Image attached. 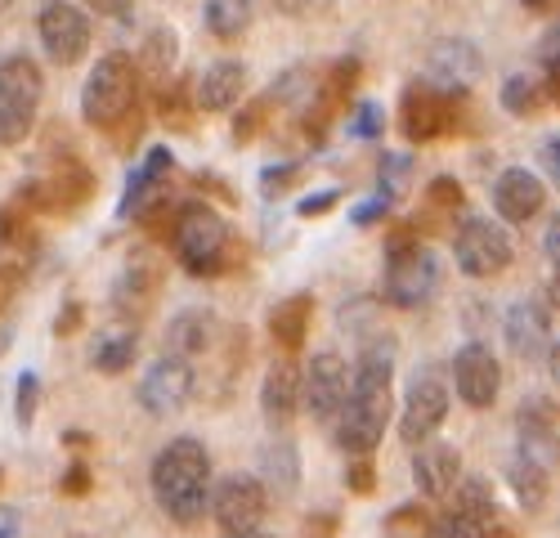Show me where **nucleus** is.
<instances>
[{
    "instance_id": "nucleus-1",
    "label": "nucleus",
    "mask_w": 560,
    "mask_h": 538,
    "mask_svg": "<svg viewBox=\"0 0 560 538\" xmlns=\"http://www.w3.org/2000/svg\"><path fill=\"white\" fill-rule=\"evenodd\" d=\"M395 418V341L377 337L363 346L359 364L350 369V395L337 413V444L350 458H372L386 426Z\"/></svg>"
},
{
    "instance_id": "nucleus-2",
    "label": "nucleus",
    "mask_w": 560,
    "mask_h": 538,
    "mask_svg": "<svg viewBox=\"0 0 560 538\" xmlns=\"http://www.w3.org/2000/svg\"><path fill=\"white\" fill-rule=\"evenodd\" d=\"M153 499L158 507L175 521V525H194L207 516V503H211V454L207 444L194 440V435H179L171 440L162 454L153 458Z\"/></svg>"
},
{
    "instance_id": "nucleus-3",
    "label": "nucleus",
    "mask_w": 560,
    "mask_h": 538,
    "mask_svg": "<svg viewBox=\"0 0 560 538\" xmlns=\"http://www.w3.org/2000/svg\"><path fill=\"white\" fill-rule=\"evenodd\" d=\"M440 288V260L417 234V220H399L386 234V274H382V296L395 309H412L431 301Z\"/></svg>"
},
{
    "instance_id": "nucleus-4",
    "label": "nucleus",
    "mask_w": 560,
    "mask_h": 538,
    "mask_svg": "<svg viewBox=\"0 0 560 538\" xmlns=\"http://www.w3.org/2000/svg\"><path fill=\"white\" fill-rule=\"evenodd\" d=\"M175 256L194 279H215L233 265V230L207 202H184L171 230Z\"/></svg>"
},
{
    "instance_id": "nucleus-5",
    "label": "nucleus",
    "mask_w": 560,
    "mask_h": 538,
    "mask_svg": "<svg viewBox=\"0 0 560 538\" xmlns=\"http://www.w3.org/2000/svg\"><path fill=\"white\" fill-rule=\"evenodd\" d=\"M139 68L130 55H104L81 85V117L95 130H117L139 108Z\"/></svg>"
},
{
    "instance_id": "nucleus-6",
    "label": "nucleus",
    "mask_w": 560,
    "mask_h": 538,
    "mask_svg": "<svg viewBox=\"0 0 560 538\" xmlns=\"http://www.w3.org/2000/svg\"><path fill=\"white\" fill-rule=\"evenodd\" d=\"M40 90H45V77L32 55L0 59V149H19L32 134Z\"/></svg>"
},
{
    "instance_id": "nucleus-7",
    "label": "nucleus",
    "mask_w": 560,
    "mask_h": 538,
    "mask_svg": "<svg viewBox=\"0 0 560 538\" xmlns=\"http://www.w3.org/2000/svg\"><path fill=\"white\" fill-rule=\"evenodd\" d=\"M453 260L466 279H493L511 265V234L493 215H462L453 234Z\"/></svg>"
},
{
    "instance_id": "nucleus-8",
    "label": "nucleus",
    "mask_w": 560,
    "mask_h": 538,
    "mask_svg": "<svg viewBox=\"0 0 560 538\" xmlns=\"http://www.w3.org/2000/svg\"><path fill=\"white\" fill-rule=\"evenodd\" d=\"M448 418V386L440 377V369H422L412 377L408 395H404V409H399V440L408 448L435 440V431Z\"/></svg>"
},
{
    "instance_id": "nucleus-9",
    "label": "nucleus",
    "mask_w": 560,
    "mask_h": 538,
    "mask_svg": "<svg viewBox=\"0 0 560 538\" xmlns=\"http://www.w3.org/2000/svg\"><path fill=\"white\" fill-rule=\"evenodd\" d=\"M207 512L215 516V525H220L224 534L260 529V521H265V512H269V493H265V484H260L256 476L233 471V476H224V480L211 484Z\"/></svg>"
},
{
    "instance_id": "nucleus-10",
    "label": "nucleus",
    "mask_w": 560,
    "mask_h": 538,
    "mask_svg": "<svg viewBox=\"0 0 560 538\" xmlns=\"http://www.w3.org/2000/svg\"><path fill=\"white\" fill-rule=\"evenodd\" d=\"M36 36L55 63H81L95 32H90V19L81 5H72V0H45L36 14Z\"/></svg>"
},
{
    "instance_id": "nucleus-11",
    "label": "nucleus",
    "mask_w": 560,
    "mask_h": 538,
    "mask_svg": "<svg viewBox=\"0 0 560 538\" xmlns=\"http://www.w3.org/2000/svg\"><path fill=\"white\" fill-rule=\"evenodd\" d=\"M480 72H485L480 45L466 40V36H448V40H440L431 50L422 81L431 90H440V95H448V100H466V95H471V85L480 81Z\"/></svg>"
},
{
    "instance_id": "nucleus-12",
    "label": "nucleus",
    "mask_w": 560,
    "mask_h": 538,
    "mask_svg": "<svg viewBox=\"0 0 560 538\" xmlns=\"http://www.w3.org/2000/svg\"><path fill=\"white\" fill-rule=\"evenodd\" d=\"M453 104L448 95L431 90L422 77H412L399 95V134L408 144H431L444 130H453Z\"/></svg>"
},
{
    "instance_id": "nucleus-13",
    "label": "nucleus",
    "mask_w": 560,
    "mask_h": 538,
    "mask_svg": "<svg viewBox=\"0 0 560 538\" xmlns=\"http://www.w3.org/2000/svg\"><path fill=\"white\" fill-rule=\"evenodd\" d=\"M346 395H350V364L337 350H323L314 354L305 373H301V399L314 422H337V413L346 409Z\"/></svg>"
},
{
    "instance_id": "nucleus-14",
    "label": "nucleus",
    "mask_w": 560,
    "mask_h": 538,
    "mask_svg": "<svg viewBox=\"0 0 560 538\" xmlns=\"http://www.w3.org/2000/svg\"><path fill=\"white\" fill-rule=\"evenodd\" d=\"M453 390L462 395L466 409H493L498 404V390H502V364H498V354L485 346V341H466L457 354H453Z\"/></svg>"
},
{
    "instance_id": "nucleus-15",
    "label": "nucleus",
    "mask_w": 560,
    "mask_h": 538,
    "mask_svg": "<svg viewBox=\"0 0 560 538\" xmlns=\"http://www.w3.org/2000/svg\"><path fill=\"white\" fill-rule=\"evenodd\" d=\"M139 404H144V413L153 418H171L179 413L184 404L194 399V364L179 354H162L153 359V364L144 369V377H139Z\"/></svg>"
},
{
    "instance_id": "nucleus-16",
    "label": "nucleus",
    "mask_w": 560,
    "mask_h": 538,
    "mask_svg": "<svg viewBox=\"0 0 560 538\" xmlns=\"http://www.w3.org/2000/svg\"><path fill=\"white\" fill-rule=\"evenodd\" d=\"M95 194V175H90L81 162H63L55 175H40V179H27L19 189V202L23 207H36V211H77L90 202Z\"/></svg>"
},
{
    "instance_id": "nucleus-17",
    "label": "nucleus",
    "mask_w": 560,
    "mask_h": 538,
    "mask_svg": "<svg viewBox=\"0 0 560 538\" xmlns=\"http://www.w3.org/2000/svg\"><path fill=\"white\" fill-rule=\"evenodd\" d=\"M516 458H529L538 467H556L560 458V422H556V404L534 395L521 404L516 413Z\"/></svg>"
},
{
    "instance_id": "nucleus-18",
    "label": "nucleus",
    "mask_w": 560,
    "mask_h": 538,
    "mask_svg": "<svg viewBox=\"0 0 560 538\" xmlns=\"http://www.w3.org/2000/svg\"><path fill=\"white\" fill-rule=\"evenodd\" d=\"M547 202V189L542 179L529 171V166H506L498 179H493V211L506 230H516V224H529Z\"/></svg>"
},
{
    "instance_id": "nucleus-19",
    "label": "nucleus",
    "mask_w": 560,
    "mask_h": 538,
    "mask_svg": "<svg viewBox=\"0 0 560 538\" xmlns=\"http://www.w3.org/2000/svg\"><path fill=\"white\" fill-rule=\"evenodd\" d=\"M506 350L516 359H547L551 350V309L542 301H516L502 319Z\"/></svg>"
},
{
    "instance_id": "nucleus-20",
    "label": "nucleus",
    "mask_w": 560,
    "mask_h": 538,
    "mask_svg": "<svg viewBox=\"0 0 560 538\" xmlns=\"http://www.w3.org/2000/svg\"><path fill=\"white\" fill-rule=\"evenodd\" d=\"M171 166H175L171 149H166V144H153V149L144 153V166H135V171H130V179H126V194H121V207H117V215L135 220L139 211L149 207V202L166 198V194H171Z\"/></svg>"
},
{
    "instance_id": "nucleus-21",
    "label": "nucleus",
    "mask_w": 560,
    "mask_h": 538,
    "mask_svg": "<svg viewBox=\"0 0 560 538\" xmlns=\"http://www.w3.org/2000/svg\"><path fill=\"white\" fill-rule=\"evenodd\" d=\"M412 480L427 499H448L453 484L462 480V454L448 440H427L412 448Z\"/></svg>"
},
{
    "instance_id": "nucleus-22",
    "label": "nucleus",
    "mask_w": 560,
    "mask_h": 538,
    "mask_svg": "<svg viewBox=\"0 0 560 538\" xmlns=\"http://www.w3.org/2000/svg\"><path fill=\"white\" fill-rule=\"evenodd\" d=\"M243 95H247V68L238 59H215L194 90L202 113H233L243 104Z\"/></svg>"
},
{
    "instance_id": "nucleus-23",
    "label": "nucleus",
    "mask_w": 560,
    "mask_h": 538,
    "mask_svg": "<svg viewBox=\"0 0 560 538\" xmlns=\"http://www.w3.org/2000/svg\"><path fill=\"white\" fill-rule=\"evenodd\" d=\"M296 404H301V369H296V359H273L265 382H260V409L273 426H288L292 413H296Z\"/></svg>"
},
{
    "instance_id": "nucleus-24",
    "label": "nucleus",
    "mask_w": 560,
    "mask_h": 538,
    "mask_svg": "<svg viewBox=\"0 0 560 538\" xmlns=\"http://www.w3.org/2000/svg\"><path fill=\"white\" fill-rule=\"evenodd\" d=\"M158 288H162V269L149 256H130L117 288H113V301H117L121 314L139 319V314H149V301L158 296Z\"/></svg>"
},
{
    "instance_id": "nucleus-25",
    "label": "nucleus",
    "mask_w": 560,
    "mask_h": 538,
    "mask_svg": "<svg viewBox=\"0 0 560 538\" xmlns=\"http://www.w3.org/2000/svg\"><path fill=\"white\" fill-rule=\"evenodd\" d=\"M175 63H179V40H175V32L171 27H153L149 36H144V45H139V59H135V68H139V81H153V85H166L171 77H175Z\"/></svg>"
},
{
    "instance_id": "nucleus-26",
    "label": "nucleus",
    "mask_w": 560,
    "mask_h": 538,
    "mask_svg": "<svg viewBox=\"0 0 560 538\" xmlns=\"http://www.w3.org/2000/svg\"><path fill=\"white\" fill-rule=\"evenodd\" d=\"M310 314H314V296L310 292H296V296H283L269 314V337L283 346V350H296L310 332Z\"/></svg>"
},
{
    "instance_id": "nucleus-27",
    "label": "nucleus",
    "mask_w": 560,
    "mask_h": 538,
    "mask_svg": "<svg viewBox=\"0 0 560 538\" xmlns=\"http://www.w3.org/2000/svg\"><path fill=\"white\" fill-rule=\"evenodd\" d=\"M211 337H215V324H211V314H202V309L179 314V319L166 328V346H171V354H179V359L207 350Z\"/></svg>"
},
{
    "instance_id": "nucleus-28",
    "label": "nucleus",
    "mask_w": 560,
    "mask_h": 538,
    "mask_svg": "<svg viewBox=\"0 0 560 538\" xmlns=\"http://www.w3.org/2000/svg\"><path fill=\"white\" fill-rule=\"evenodd\" d=\"M502 108L511 113V117H534L547 100H551V90L542 85V81H534V77H525V72H511L506 81H502Z\"/></svg>"
},
{
    "instance_id": "nucleus-29",
    "label": "nucleus",
    "mask_w": 560,
    "mask_h": 538,
    "mask_svg": "<svg viewBox=\"0 0 560 538\" xmlns=\"http://www.w3.org/2000/svg\"><path fill=\"white\" fill-rule=\"evenodd\" d=\"M252 27V0H207V32L215 40H238Z\"/></svg>"
},
{
    "instance_id": "nucleus-30",
    "label": "nucleus",
    "mask_w": 560,
    "mask_h": 538,
    "mask_svg": "<svg viewBox=\"0 0 560 538\" xmlns=\"http://www.w3.org/2000/svg\"><path fill=\"white\" fill-rule=\"evenodd\" d=\"M135 354H139V341H135L130 328H126V332H104V337L95 341V354H90V364H95L100 373H108V377H117V373H126V369L135 364Z\"/></svg>"
},
{
    "instance_id": "nucleus-31",
    "label": "nucleus",
    "mask_w": 560,
    "mask_h": 538,
    "mask_svg": "<svg viewBox=\"0 0 560 538\" xmlns=\"http://www.w3.org/2000/svg\"><path fill=\"white\" fill-rule=\"evenodd\" d=\"M547 480H551L547 467H538V463H529V458H511V489H516V503H521V507H529V512L542 507Z\"/></svg>"
},
{
    "instance_id": "nucleus-32",
    "label": "nucleus",
    "mask_w": 560,
    "mask_h": 538,
    "mask_svg": "<svg viewBox=\"0 0 560 538\" xmlns=\"http://www.w3.org/2000/svg\"><path fill=\"white\" fill-rule=\"evenodd\" d=\"M382 130H386V108L377 100H359L350 113V134L354 140H382Z\"/></svg>"
},
{
    "instance_id": "nucleus-33",
    "label": "nucleus",
    "mask_w": 560,
    "mask_h": 538,
    "mask_svg": "<svg viewBox=\"0 0 560 538\" xmlns=\"http://www.w3.org/2000/svg\"><path fill=\"white\" fill-rule=\"evenodd\" d=\"M301 175H305V166H301V162H278V166H265V171H260V194H265V198H288V189H296V185H301Z\"/></svg>"
},
{
    "instance_id": "nucleus-34",
    "label": "nucleus",
    "mask_w": 560,
    "mask_h": 538,
    "mask_svg": "<svg viewBox=\"0 0 560 538\" xmlns=\"http://www.w3.org/2000/svg\"><path fill=\"white\" fill-rule=\"evenodd\" d=\"M412 175V157H399V153H382V166H377V194H386L395 202V194L408 185Z\"/></svg>"
},
{
    "instance_id": "nucleus-35",
    "label": "nucleus",
    "mask_w": 560,
    "mask_h": 538,
    "mask_svg": "<svg viewBox=\"0 0 560 538\" xmlns=\"http://www.w3.org/2000/svg\"><path fill=\"white\" fill-rule=\"evenodd\" d=\"M427 202H431L435 211H462V202H466L462 179H457V175H435L431 185H427Z\"/></svg>"
},
{
    "instance_id": "nucleus-36",
    "label": "nucleus",
    "mask_w": 560,
    "mask_h": 538,
    "mask_svg": "<svg viewBox=\"0 0 560 538\" xmlns=\"http://www.w3.org/2000/svg\"><path fill=\"white\" fill-rule=\"evenodd\" d=\"M36 404H40V377L27 369V373H19V395H14V418H19V426H32V422H36Z\"/></svg>"
},
{
    "instance_id": "nucleus-37",
    "label": "nucleus",
    "mask_w": 560,
    "mask_h": 538,
    "mask_svg": "<svg viewBox=\"0 0 560 538\" xmlns=\"http://www.w3.org/2000/svg\"><path fill=\"white\" fill-rule=\"evenodd\" d=\"M427 538H480V529L466 525L457 512H440L427 521Z\"/></svg>"
},
{
    "instance_id": "nucleus-38",
    "label": "nucleus",
    "mask_w": 560,
    "mask_h": 538,
    "mask_svg": "<svg viewBox=\"0 0 560 538\" xmlns=\"http://www.w3.org/2000/svg\"><path fill=\"white\" fill-rule=\"evenodd\" d=\"M265 113H269V100H256V104H247V108L238 113V121H233V140H238V144H252L256 134H260V121H265Z\"/></svg>"
},
{
    "instance_id": "nucleus-39",
    "label": "nucleus",
    "mask_w": 560,
    "mask_h": 538,
    "mask_svg": "<svg viewBox=\"0 0 560 538\" xmlns=\"http://www.w3.org/2000/svg\"><path fill=\"white\" fill-rule=\"evenodd\" d=\"M538 68L547 72V81L560 77V23H551V27L538 36Z\"/></svg>"
},
{
    "instance_id": "nucleus-40",
    "label": "nucleus",
    "mask_w": 560,
    "mask_h": 538,
    "mask_svg": "<svg viewBox=\"0 0 560 538\" xmlns=\"http://www.w3.org/2000/svg\"><path fill=\"white\" fill-rule=\"evenodd\" d=\"M341 198H346L341 189H318V194H310V198H301V202H296V215H301V220H318V215L337 211V202H341Z\"/></svg>"
},
{
    "instance_id": "nucleus-41",
    "label": "nucleus",
    "mask_w": 560,
    "mask_h": 538,
    "mask_svg": "<svg viewBox=\"0 0 560 538\" xmlns=\"http://www.w3.org/2000/svg\"><path fill=\"white\" fill-rule=\"evenodd\" d=\"M346 484H350V493H372V489H377V463H372V458H350Z\"/></svg>"
},
{
    "instance_id": "nucleus-42",
    "label": "nucleus",
    "mask_w": 560,
    "mask_h": 538,
    "mask_svg": "<svg viewBox=\"0 0 560 538\" xmlns=\"http://www.w3.org/2000/svg\"><path fill=\"white\" fill-rule=\"evenodd\" d=\"M332 5L337 0H273V10L288 14V19H323Z\"/></svg>"
},
{
    "instance_id": "nucleus-43",
    "label": "nucleus",
    "mask_w": 560,
    "mask_h": 538,
    "mask_svg": "<svg viewBox=\"0 0 560 538\" xmlns=\"http://www.w3.org/2000/svg\"><path fill=\"white\" fill-rule=\"evenodd\" d=\"M386 211H390V198H386V194H372L368 202H359V207L350 211V224H359V230H363V224L386 220Z\"/></svg>"
},
{
    "instance_id": "nucleus-44",
    "label": "nucleus",
    "mask_w": 560,
    "mask_h": 538,
    "mask_svg": "<svg viewBox=\"0 0 560 538\" xmlns=\"http://www.w3.org/2000/svg\"><path fill=\"white\" fill-rule=\"evenodd\" d=\"M90 14H104V19H117V23H130L135 14V0H81Z\"/></svg>"
},
{
    "instance_id": "nucleus-45",
    "label": "nucleus",
    "mask_w": 560,
    "mask_h": 538,
    "mask_svg": "<svg viewBox=\"0 0 560 538\" xmlns=\"http://www.w3.org/2000/svg\"><path fill=\"white\" fill-rule=\"evenodd\" d=\"M59 489H63V493H72V499H81V493H90V467H85V463H72V467L63 471Z\"/></svg>"
},
{
    "instance_id": "nucleus-46",
    "label": "nucleus",
    "mask_w": 560,
    "mask_h": 538,
    "mask_svg": "<svg viewBox=\"0 0 560 538\" xmlns=\"http://www.w3.org/2000/svg\"><path fill=\"white\" fill-rule=\"evenodd\" d=\"M542 252H547V260H551V269L560 274V211L547 220V234H542Z\"/></svg>"
},
{
    "instance_id": "nucleus-47",
    "label": "nucleus",
    "mask_w": 560,
    "mask_h": 538,
    "mask_svg": "<svg viewBox=\"0 0 560 538\" xmlns=\"http://www.w3.org/2000/svg\"><path fill=\"white\" fill-rule=\"evenodd\" d=\"M422 521H431L422 503H408V507H395V512H390V525H395V529H399V525H422Z\"/></svg>"
},
{
    "instance_id": "nucleus-48",
    "label": "nucleus",
    "mask_w": 560,
    "mask_h": 538,
    "mask_svg": "<svg viewBox=\"0 0 560 538\" xmlns=\"http://www.w3.org/2000/svg\"><path fill=\"white\" fill-rule=\"evenodd\" d=\"M542 166H547V175L560 185V140H547L542 144Z\"/></svg>"
},
{
    "instance_id": "nucleus-49",
    "label": "nucleus",
    "mask_w": 560,
    "mask_h": 538,
    "mask_svg": "<svg viewBox=\"0 0 560 538\" xmlns=\"http://www.w3.org/2000/svg\"><path fill=\"white\" fill-rule=\"evenodd\" d=\"M77 324H81V305H77V301H68V305H63V314H59V324H55V332L63 337V332H72Z\"/></svg>"
},
{
    "instance_id": "nucleus-50",
    "label": "nucleus",
    "mask_w": 560,
    "mask_h": 538,
    "mask_svg": "<svg viewBox=\"0 0 560 538\" xmlns=\"http://www.w3.org/2000/svg\"><path fill=\"white\" fill-rule=\"evenodd\" d=\"M23 230H19V220L10 215V211H0V247H5V243H14Z\"/></svg>"
},
{
    "instance_id": "nucleus-51",
    "label": "nucleus",
    "mask_w": 560,
    "mask_h": 538,
    "mask_svg": "<svg viewBox=\"0 0 560 538\" xmlns=\"http://www.w3.org/2000/svg\"><path fill=\"white\" fill-rule=\"evenodd\" d=\"M14 288H19V269H0V305L14 296Z\"/></svg>"
},
{
    "instance_id": "nucleus-52",
    "label": "nucleus",
    "mask_w": 560,
    "mask_h": 538,
    "mask_svg": "<svg viewBox=\"0 0 560 538\" xmlns=\"http://www.w3.org/2000/svg\"><path fill=\"white\" fill-rule=\"evenodd\" d=\"M0 538H19V516L14 512H0Z\"/></svg>"
},
{
    "instance_id": "nucleus-53",
    "label": "nucleus",
    "mask_w": 560,
    "mask_h": 538,
    "mask_svg": "<svg viewBox=\"0 0 560 538\" xmlns=\"http://www.w3.org/2000/svg\"><path fill=\"white\" fill-rule=\"evenodd\" d=\"M542 305L560 314V274H551V283H547V301H542Z\"/></svg>"
},
{
    "instance_id": "nucleus-54",
    "label": "nucleus",
    "mask_w": 560,
    "mask_h": 538,
    "mask_svg": "<svg viewBox=\"0 0 560 538\" xmlns=\"http://www.w3.org/2000/svg\"><path fill=\"white\" fill-rule=\"evenodd\" d=\"M547 369H551V377L560 382V341H551V350H547Z\"/></svg>"
},
{
    "instance_id": "nucleus-55",
    "label": "nucleus",
    "mask_w": 560,
    "mask_h": 538,
    "mask_svg": "<svg viewBox=\"0 0 560 538\" xmlns=\"http://www.w3.org/2000/svg\"><path fill=\"white\" fill-rule=\"evenodd\" d=\"M224 538H273V534H265V529H243V534H224Z\"/></svg>"
},
{
    "instance_id": "nucleus-56",
    "label": "nucleus",
    "mask_w": 560,
    "mask_h": 538,
    "mask_svg": "<svg viewBox=\"0 0 560 538\" xmlns=\"http://www.w3.org/2000/svg\"><path fill=\"white\" fill-rule=\"evenodd\" d=\"M521 5H525V10H551L556 0H521Z\"/></svg>"
},
{
    "instance_id": "nucleus-57",
    "label": "nucleus",
    "mask_w": 560,
    "mask_h": 538,
    "mask_svg": "<svg viewBox=\"0 0 560 538\" xmlns=\"http://www.w3.org/2000/svg\"><path fill=\"white\" fill-rule=\"evenodd\" d=\"M547 90H551V100L560 104V77H556V81H547Z\"/></svg>"
},
{
    "instance_id": "nucleus-58",
    "label": "nucleus",
    "mask_w": 560,
    "mask_h": 538,
    "mask_svg": "<svg viewBox=\"0 0 560 538\" xmlns=\"http://www.w3.org/2000/svg\"><path fill=\"white\" fill-rule=\"evenodd\" d=\"M5 10H10V0H0V14H5Z\"/></svg>"
}]
</instances>
